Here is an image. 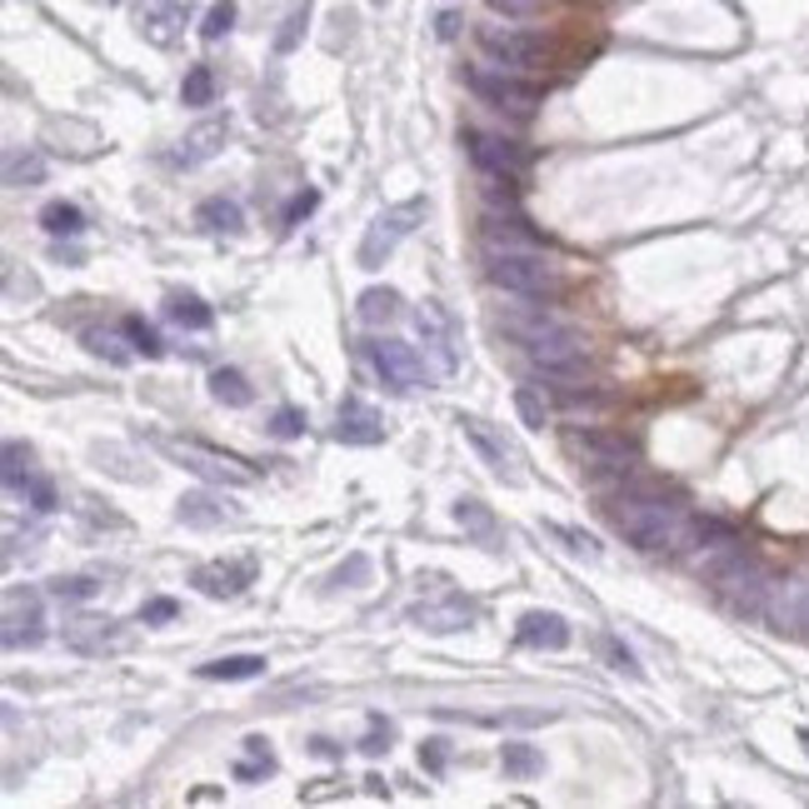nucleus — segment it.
I'll list each match as a JSON object with an SVG mask.
<instances>
[{
    "label": "nucleus",
    "mask_w": 809,
    "mask_h": 809,
    "mask_svg": "<svg viewBox=\"0 0 809 809\" xmlns=\"http://www.w3.org/2000/svg\"><path fill=\"white\" fill-rule=\"evenodd\" d=\"M610 524L624 540L645 555H660V549H685L690 530H695V515H685V505H674L665 495H615L605 505Z\"/></svg>",
    "instance_id": "obj_1"
},
{
    "label": "nucleus",
    "mask_w": 809,
    "mask_h": 809,
    "mask_svg": "<svg viewBox=\"0 0 809 809\" xmlns=\"http://www.w3.org/2000/svg\"><path fill=\"white\" fill-rule=\"evenodd\" d=\"M505 330L530 350V365H535L545 380H560V385L585 380V340H580V330L549 320V315H535V320H510Z\"/></svg>",
    "instance_id": "obj_2"
},
{
    "label": "nucleus",
    "mask_w": 809,
    "mask_h": 809,
    "mask_svg": "<svg viewBox=\"0 0 809 809\" xmlns=\"http://www.w3.org/2000/svg\"><path fill=\"white\" fill-rule=\"evenodd\" d=\"M490 280H495L505 295H520V300H545V295H560V270L535 255V250H500L490 245Z\"/></svg>",
    "instance_id": "obj_3"
},
{
    "label": "nucleus",
    "mask_w": 809,
    "mask_h": 809,
    "mask_svg": "<svg viewBox=\"0 0 809 809\" xmlns=\"http://www.w3.org/2000/svg\"><path fill=\"white\" fill-rule=\"evenodd\" d=\"M425 195H410V200H400V205H390V211H380L370 225H365V240H361V270H380V265L395 255V245L405 236H415V225L425 220Z\"/></svg>",
    "instance_id": "obj_4"
},
{
    "label": "nucleus",
    "mask_w": 809,
    "mask_h": 809,
    "mask_svg": "<svg viewBox=\"0 0 809 809\" xmlns=\"http://www.w3.org/2000/svg\"><path fill=\"white\" fill-rule=\"evenodd\" d=\"M465 80H470V90L485 100V105L510 111V115H535V105L545 100V90L520 80V75H510V71H465Z\"/></svg>",
    "instance_id": "obj_5"
},
{
    "label": "nucleus",
    "mask_w": 809,
    "mask_h": 809,
    "mask_svg": "<svg viewBox=\"0 0 809 809\" xmlns=\"http://www.w3.org/2000/svg\"><path fill=\"white\" fill-rule=\"evenodd\" d=\"M365 355H370V365L380 370V380H385L390 390H400V395H410V390L425 385V361L405 340H370Z\"/></svg>",
    "instance_id": "obj_6"
},
{
    "label": "nucleus",
    "mask_w": 809,
    "mask_h": 809,
    "mask_svg": "<svg viewBox=\"0 0 809 809\" xmlns=\"http://www.w3.org/2000/svg\"><path fill=\"white\" fill-rule=\"evenodd\" d=\"M465 150H470V161L490 175V186H515L524 170V150L510 146V140H495L485 130H465Z\"/></svg>",
    "instance_id": "obj_7"
},
{
    "label": "nucleus",
    "mask_w": 809,
    "mask_h": 809,
    "mask_svg": "<svg viewBox=\"0 0 809 809\" xmlns=\"http://www.w3.org/2000/svg\"><path fill=\"white\" fill-rule=\"evenodd\" d=\"M161 450H170L175 460H186V470L205 475V480H220V485H250L255 470L236 460V455H220V450H205L195 440H161Z\"/></svg>",
    "instance_id": "obj_8"
},
{
    "label": "nucleus",
    "mask_w": 809,
    "mask_h": 809,
    "mask_svg": "<svg viewBox=\"0 0 809 809\" xmlns=\"http://www.w3.org/2000/svg\"><path fill=\"white\" fill-rule=\"evenodd\" d=\"M480 46L495 55L505 71H535V65L549 61V46L540 36H524V30H495V25H485L480 30Z\"/></svg>",
    "instance_id": "obj_9"
},
{
    "label": "nucleus",
    "mask_w": 809,
    "mask_h": 809,
    "mask_svg": "<svg viewBox=\"0 0 809 809\" xmlns=\"http://www.w3.org/2000/svg\"><path fill=\"white\" fill-rule=\"evenodd\" d=\"M570 450H574V455H585L590 465H599V470H635V465H640L635 440L610 435V430H574Z\"/></svg>",
    "instance_id": "obj_10"
},
{
    "label": "nucleus",
    "mask_w": 809,
    "mask_h": 809,
    "mask_svg": "<svg viewBox=\"0 0 809 809\" xmlns=\"http://www.w3.org/2000/svg\"><path fill=\"white\" fill-rule=\"evenodd\" d=\"M336 440L340 445H380V440H385V415L350 395L336 415Z\"/></svg>",
    "instance_id": "obj_11"
},
{
    "label": "nucleus",
    "mask_w": 809,
    "mask_h": 809,
    "mask_svg": "<svg viewBox=\"0 0 809 809\" xmlns=\"http://www.w3.org/2000/svg\"><path fill=\"white\" fill-rule=\"evenodd\" d=\"M410 620L420 624L425 635H455V630H470V624L480 620V610H475L470 599L450 595V599H440V605H415Z\"/></svg>",
    "instance_id": "obj_12"
},
{
    "label": "nucleus",
    "mask_w": 809,
    "mask_h": 809,
    "mask_svg": "<svg viewBox=\"0 0 809 809\" xmlns=\"http://www.w3.org/2000/svg\"><path fill=\"white\" fill-rule=\"evenodd\" d=\"M40 599L36 595H25V605H21V595H5V649H30V645H40L46 640V630H40Z\"/></svg>",
    "instance_id": "obj_13"
},
{
    "label": "nucleus",
    "mask_w": 809,
    "mask_h": 809,
    "mask_svg": "<svg viewBox=\"0 0 809 809\" xmlns=\"http://www.w3.org/2000/svg\"><path fill=\"white\" fill-rule=\"evenodd\" d=\"M255 580V565L250 560H236V565H200L195 570V590L211 599H230Z\"/></svg>",
    "instance_id": "obj_14"
},
{
    "label": "nucleus",
    "mask_w": 809,
    "mask_h": 809,
    "mask_svg": "<svg viewBox=\"0 0 809 809\" xmlns=\"http://www.w3.org/2000/svg\"><path fill=\"white\" fill-rule=\"evenodd\" d=\"M420 336H425V345L435 350V365H440V370H455V325H450V315L440 311L435 300H425V311H420Z\"/></svg>",
    "instance_id": "obj_15"
},
{
    "label": "nucleus",
    "mask_w": 809,
    "mask_h": 809,
    "mask_svg": "<svg viewBox=\"0 0 809 809\" xmlns=\"http://www.w3.org/2000/svg\"><path fill=\"white\" fill-rule=\"evenodd\" d=\"M515 635H520V645H530V649H565L570 645V624H565L560 615H549V610H530Z\"/></svg>",
    "instance_id": "obj_16"
},
{
    "label": "nucleus",
    "mask_w": 809,
    "mask_h": 809,
    "mask_svg": "<svg viewBox=\"0 0 809 809\" xmlns=\"http://www.w3.org/2000/svg\"><path fill=\"white\" fill-rule=\"evenodd\" d=\"M460 430H465V440H470L475 450H480V460L490 465V470H510V460H515V450L505 445V435H495L485 420H475V415H460Z\"/></svg>",
    "instance_id": "obj_17"
},
{
    "label": "nucleus",
    "mask_w": 809,
    "mask_h": 809,
    "mask_svg": "<svg viewBox=\"0 0 809 809\" xmlns=\"http://www.w3.org/2000/svg\"><path fill=\"white\" fill-rule=\"evenodd\" d=\"M225 136H230V121H205V125H195V130L180 140V150H175V165H200V161H211L215 150L225 146Z\"/></svg>",
    "instance_id": "obj_18"
},
{
    "label": "nucleus",
    "mask_w": 809,
    "mask_h": 809,
    "mask_svg": "<svg viewBox=\"0 0 809 809\" xmlns=\"http://www.w3.org/2000/svg\"><path fill=\"white\" fill-rule=\"evenodd\" d=\"M175 515H180V524H195V530H215V524L236 520V515L225 510V500H215L211 490H195V495H180V505H175Z\"/></svg>",
    "instance_id": "obj_19"
},
{
    "label": "nucleus",
    "mask_w": 809,
    "mask_h": 809,
    "mask_svg": "<svg viewBox=\"0 0 809 809\" xmlns=\"http://www.w3.org/2000/svg\"><path fill=\"white\" fill-rule=\"evenodd\" d=\"M180 5L175 0H146V11H140V30H146V40H155V46H170L175 36H180Z\"/></svg>",
    "instance_id": "obj_20"
},
{
    "label": "nucleus",
    "mask_w": 809,
    "mask_h": 809,
    "mask_svg": "<svg viewBox=\"0 0 809 809\" xmlns=\"http://www.w3.org/2000/svg\"><path fill=\"white\" fill-rule=\"evenodd\" d=\"M195 225H205V230H211V236H236L240 225H245V211H240L236 200L215 195V200H200V211H195Z\"/></svg>",
    "instance_id": "obj_21"
},
{
    "label": "nucleus",
    "mask_w": 809,
    "mask_h": 809,
    "mask_svg": "<svg viewBox=\"0 0 809 809\" xmlns=\"http://www.w3.org/2000/svg\"><path fill=\"white\" fill-rule=\"evenodd\" d=\"M200 680H255L265 674V655H225V660L200 665Z\"/></svg>",
    "instance_id": "obj_22"
},
{
    "label": "nucleus",
    "mask_w": 809,
    "mask_h": 809,
    "mask_svg": "<svg viewBox=\"0 0 809 809\" xmlns=\"http://www.w3.org/2000/svg\"><path fill=\"white\" fill-rule=\"evenodd\" d=\"M211 395L220 400V405H230V410H245L250 400H255V390H250V380L240 370H215L211 375Z\"/></svg>",
    "instance_id": "obj_23"
},
{
    "label": "nucleus",
    "mask_w": 809,
    "mask_h": 809,
    "mask_svg": "<svg viewBox=\"0 0 809 809\" xmlns=\"http://www.w3.org/2000/svg\"><path fill=\"white\" fill-rule=\"evenodd\" d=\"M361 320L365 325H390V320H400V295L390 286H370L361 295Z\"/></svg>",
    "instance_id": "obj_24"
},
{
    "label": "nucleus",
    "mask_w": 809,
    "mask_h": 809,
    "mask_svg": "<svg viewBox=\"0 0 809 809\" xmlns=\"http://www.w3.org/2000/svg\"><path fill=\"white\" fill-rule=\"evenodd\" d=\"M165 315H170V320L180 325V330H211V320H215L211 305H205L200 295H170Z\"/></svg>",
    "instance_id": "obj_25"
},
{
    "label": "nucleus",
    "mask_w": 809,
    "mask_h": 809,
    "mask_svg": "<svg viewBox=\"0 0 809 809\" xmlns=\"http://www.w3.org/2000/svg\"><path fill=\"white\" fill-rule=\"evenodd\" d=\"M265 745L270 740H261V735L245 740V760L236 764V780H265V774H275V755Z\"/></svg>",
    "instance_id": "obj_26"
},
{
    "label": "nucleus",
    "mask_w": 809,
    "mask_h": 809,
    "mask_svg": "<svg viewBox=\"0 0 809 809\" xmlns=\"http://www.w3.org/2000/svg\"><path fill=\"white\" fill-rule=\"evenodd\" d=\"M40 225H46L50 236H80V230H86V215L75 211V205H65V200H50L46 211H40Z\"/></svg>",
    "instance_id": "obj_27"
},
{
    "label": "nucleus",
    "mask_w": 809,
    "mask_h": 809,
    "mask_svg": "<svg viewBox=\"0 0 809 809\" xmlns=\"http://www.w3.org/2000/svg\"><path fill=\"white\" fill-rule=\"evenodd\" d=\"M180 100H186V105H211L215 100V75H211V65H190L186 71V86H180Z\"/></svg>",
    "instance_id": "obj_28"
},
{
    "label": "nucleus",
    "mask_w": 809,
    "mask_h": 809,
    "mask_svg": "<svg viewBox=\"0 0 809 809\" xmlns=\"http://www.w3.org/2000/svg\"><path fill=\"white\" fill-rule=\"evenodd\" d=\"M40 180H46V161H40V155H11V161H5V186H40Z\"/></svg>",
    "instance_id": "obj_29"
},
{
    "label": "nucleus",
    "mask_w": 809,
    "mask_h": 809,
    "mask_svg": "<svg viewBox=\"0 0 809 809\" xmlns=\"http://www.w3.org/2000/svg\"><path fill=\"white\" fill-rule=\"evenodd\" d=\"M500 764H505V774H515V780H530V774L545 770V764H540V755H535V745H505Z\"/></svg>",
    "instance_id": "obj_30"
},
{
    "label": "nucleus",
    "mask_w": 809,
    "mask_h": 809,
    "mask_svg": "<svg viewBox=\"0 0 809 809\" xmlns=\"http://www.w3.org/2000/svg\"><path fill=\"white\" fill-rule=\"evenodd\" d=\"M455 520H460L465 530H475L480 540H495V520H490V510L480 500H460V505H455Z\"/></svg>",
    "instance_id": "obj_31"
},
{
    "label": "nucleus",
    "mask_w": 809,
    "mask_h": 809,
    "mask_svg": "<svg viewBox=\"0 0 809 809\" xmlns=\"http://www.w3.org/2000/svg\"><path fill=\"white\" fill-rule=\"evenodd\" d=\"M25 485H30V450L5 445V490H25Z\"/></svg>",
    "instance_id": "obj_32"
},
{
    "label": "nucleus",
    "mask_w": 809,
    "mask_h": 809,
    "mask_svg": "<svg viewBox=\"0 0 809 809\" xmlns=\"http://www.w3.org/2000/svg\"><path fill=\"white\" fill-rule=\"evenodd\" d=\"M515 410H520V420L530 425V430H545L549 410H545V400H540L530 385H520V390H515Z\"/></svg>",
    "instance_id": "obj_33"
},
{
    "label": "nucleus",
    "mask_w": 809,
    "mask_h": 809,
    "mask_svg": "<svg viewBox=\"0 0 809 809\" xmlns=\"http://www.w3.org/2000/svg\"><path fill=\"white\" fill-rule=\"evenodd\" d=\"M230 25H236V0H215L211 15L200 21V36H205V40H220Z\"/></svg>",
    "instance_id": "obj_34"
},
{
    "label": "nucleus",
    "mask_w": 809,
    "mask_h": 809,
    "mask_svg": "<svg viewBox=\"0 0 809 809\" xmlns=\"http://www.w3.org/2000/svg\"><path fill=\"white\" fill-rule=\"evenodd\" d=\"M125 336H130V345L140 350V355H146V361H155V355H161V336H155V330H150L146 320H140V315H130V320H125Z\"/></svg>",
    "instance_id": "obj_35"
},
{
    "label": "nucleus",
    "mask_w": 809,
    "mask_h": 809,
    "mask_svg": "<svg viewBox=\"0 0 809 809\" xmlns=\"http://www.w3.org/2000/svg\"><path fill=\"white\" fill-rule=\"evenodd\" d=\"M495 15H505V21H530V15H545L549 0H485Z\"/></svg>",
    "instance_id": "obj_36"
},
{
    "label": "nucleus",
    "mask_w": 809,
    "mask_h": 809,
    "mask_svg": "<svg viewBox=\"0 0 809 809\" xmlns=\"http://www.w3.org/2000/svg\"><path fill=\"white\" fill-rule=\"evenodd\" d=\"M300 430H305V415H300L295 405H280V410H275V420H270V435L275 440H295Z\"/></svg>",
    "instance_id": "obj_37"
},
{
    "label": "nucleus",
    "mask_w": 809,
    "mask_h": 809,
    "mask_svg": "<svg viewBox=\"0 0 809 809\" xmlns=\"http://www.w3.org/2000/svg\"><path fill=\"white\" fill-rule=\"evenodd\" d=\"M549 535H560L565 545L574 549V555H590V560L599 555V540H595V535H585V530H570V524H549Z\"/></svg>",
    "instance_id": "obj_38"
},
{
    "label": "nucleus",
    "mask_w": 809,
    "mask_h": 809,
    "mask_svg": "<svg viewBox=\"0 0 809 809\" xmlns=\"http://www.w3.org/2000/svg\"><path fill=\"white\" fill-rule=\"evenodd\" d=\"M96 580H90V574H75V580H55V585H50V595L55 599H90L96 595Z\"/></svg>",
    "instance_id": "obj_39"
},
{
    "label": "nucleus",
    "mask_w": 809,
    "mask_h": 809,
    "mask_svg": "<svg viewBox=\"0 0 809 809\" xmlns=\"http://www.w3.org/2000/svg\"><path fill=\"white\" fill-rule=\"evenodd\" d=\"M25 495H30V510H40V515L55 510V485H50V480H40V475H30Z\"/></svg>",
    "instance_id": "obj_40"
},
{
    "label": "nucleus",
    "mask_w": 809,
    "mask_h": 809,
    "mask_svg": "<svg viewBox=\"0 0 809 809\" xmlns=\"http://www.w3.org/2000/svg\"><path fill=\"white\" fill-rule=\"evenodd\" d=\"M315 205H320V195H315V190H300V195L286 205V225H290V230H295V225L305 220V215H311Z\"/></svg>",
    "instance_id": "obj_41"
},
{
    "label": "nucleus",
    "mask_w": 809,
    "mask_h": 809,
    "mask_svg": "<svg viewBox=\"0 0 809 809\" xmlns=\"http://www.w3.org/2000/svg\"><path fill=\"white\" fill-rule=\"evenodd\" d=\"M175 615H180V605H175V599H150L146 610H140V620H146V624H165V620H175Z\"/></svg>",
    "instance_id": "obj_42"
},
{
    "label": "nucleus",
    "mask_w": 809,
    "mask_h": 809,
    "mask_svg": "<svg viewBox=\"0 0 809 809\" xmlns=\"http://www.w3.org/2000/svg\"><path fill=\"white\" fill-rule=\"evenodd\" d=\"M300 30H305V5H300V11L286 21V30H280V40H275V50H280V55H286V50H295Z\"/></svg>",
    "instance_id": "obj_43"
},
{
    "label": "nucleus",
    "mask_w": 809,
    "mask_h": 809,
    "mask_svg": "<svg viewBox=\"0 0 809 809\" xmlns=\"http://www.w3.org/2000/svg\"><path fill=\"white\" fill-rule=\"evenodd\" d=\"M365 755H380V749H390V724L385 720H380V715H375V720H370V735H365Z\"/></svg>",
    "instance_id": "obj_44"
},
{
    "label": "nucleus",
    "mask_w": 809,
    "mask_h": 809,
    "mask_svg": "<svg viewBox=\"0 0 809 809\" xmlns=\"http://www.w3.org/2000/svg\"><path fill=\"white\" fill-rule=\"evenodd\" d=\"M365 574H370L365 555H350V565H340V570H336V585H355V580H365Z\"/></svg>",
    "instance_id": "obj_45"
},
{
    "label": "nucleus",
    "mask_w": 809,
    "mask_h": 809,
    "mask_svg": "<svg viewBox=\"0 0 809 809\" xmlns=\"http://www.w3.org/2000/svg\"><path fill=\"white\" fill-rule=\"evenodd\" d=\"M605 649H610V660H615V670H624V674H635L640 665H635V655L620 645V640H605Z\"/></svg>",
    "instance_id": "obj_46"
},
{
    "label": "nucleus",
    "mask_w": 809,
    "mask_h": 809,
    "mask_svg": "<svg viewBox=\"0 0 809 809\" xmlns=\"http://www.w3.org/2000/svg\"><path fill=\"white\" fill-rule=\"evenodd\" d=\"M420 760L430 764V770H445V749H440V740H430V745L420 749Z\"/></svg>",
    "instance_id": "obj_47"
},
{
    "label": "nucleus",
    "mask_w": 809,
    "mask_h": 809,
    "mask_svg": "<svg viewBox=\"0 0 809 809\" xmlns=\"http://www.w3.org/2000/svg\"><path fill=\"white\" fill-rule=\"evenodd\" d=\"M455 25H460V21H455V11H445V15H440V36H455Z\"/></svg>",
    "instance_id": "obj_48"
},
{
    "label": "nucleus",
    "mask_w": 809,
    "mask_h": 809,
    "mask_svg": "<svg viewBox=\"0 0 809 809\" xmlns=\"http://www.w3.org/2000/svg\"><path fill=\"white\" fill-rule=\"evenodd\" d=\"M375 5H390V0H375Z\"/></svg>",
    "instance_id": "obj_49"
}]
</instances>
